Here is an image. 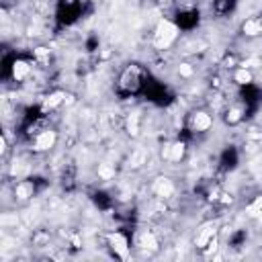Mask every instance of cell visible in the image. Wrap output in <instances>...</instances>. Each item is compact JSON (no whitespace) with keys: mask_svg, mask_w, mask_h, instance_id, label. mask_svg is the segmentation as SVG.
Masks as SVG:
<instances>
[{"mask_svg":"<svg viewBox=\"0 0 262 262\" xmlns=\"http://www.w3.org/2000/svg\"><path fill=\"white\" fill-rule=\"evenodd\" d=\"M151 72L147 66L139 63V61H129L121 68L117 82H115V94L119 98H135L143 94V88L149 80Z\"/></svg>","mask_w":262,"mask_h":262,"instance_id":"6da1fadb","label":"cell"},{"mask_svg":"<svg viewBox=\"0 0 262 262\" xmlns=\"http://www.w3.org/2000/svg\"><path fill=\"white\" fill-rule=\"evenodd\" d=\"M215 123V115L209 111V108H192L184 115V121H182V133L178 137L182 139H190V137H196V135H205L211 131Z\"/></svg>","mask_w":262,"mask_h":262,"instance_id":"7a4b0ae2","label":"cell"},{"mask_svg":"<svg viewBox=\"0 0 262 262\" xmlns=\"http://www.w3.org/2000/svg\"><path fill=\"white\" fill-rule=\"evenodd\" d=\"M141 98H145L147 102H151L156 106H170L176 100V94H174V90L166 82H162L160 78H156L151 74L147 84H145V88H143Z\"/></svg>","mask_w":262,"mask_h":262,"instance_id":"3957f363","label":"cell"},{"mask_svg":"<svg viewBox=\"0 0 262 262\" xmlns=\"http://www.w3.org/2000/svg\"><path fill=\"white\" fill-rule=\"evenodd\" d=\"M133 246H135L133 244V233L125 227H119V229L106 233V248L111 250V254L115 258H121V260L129 258Z\"/></svg>","mask_w":262,"mask_h":262,"instance_id":"277c9868","label":"cell"},{"mask_svg":"<svg viewBox=\"0 0 262 262\" xmlns=\"http://www.w3.org/2000/svg\"><path fill=\"white\" fill-rule=\"evenodd\" d=\"M174 25L178 27L180 33H192L201 25V10L194 4H184V6H174V12L170 16Z\"/></svg>","mask_w":262,"mask_h":262,"instance_id":"5b68a950","label":"cell"},{"mask_svg":"<svg viewBox=\"0 0 262 262\" xmlns=\"http://www.w3.org/2000/svg\"><path fill=\"white\" fill-rule=\"evenodd\" d=\"M217 242H219V227H217V223H213V221L203 223V225L196 229L194 239H192L194 248H196L201 254H209L211 250H215V248H217Z\"/></svg>","mask_w":262,"mask_h":262,"instance_id":"8992f818","label":"cell"},{"mask_svg":"<svg viewBox=\"0 0 262 262\" xmlns=\"http://www.w3.org/2000/svg\"><path fill=\"white\" fill-rule=\"evenodd\" d=\"M45 186H47V182H43V178H37V176L23 178V180H16V182H14V186H12V196H14V201L27 203V201H31L33 196H37Z\"/></svg>","mask_w":262,"mask_h":262,"instance_id":"52a82bcc","label":"cell"},{"mask_svg":"<svg viewBox=\"0 0 262 262\" xmlns=\"http://www.w3.org/2000/svg\"><path fill=\"white\" fill-rule=\"evenodd\" d=\"M178 37H180L178 27L174 25L172 18H166V20H160L154 31V45L158 49H168L178 41Z\"/></svg>","mask_w":262,"mask_h":262,"instance_id":"ba28073f","label":"cell"},{"mask_svg":"<svg viewBox=\"0 0 262 262\" xmlns=\"http://www.w3.org/2000/svg\"><path fill=\"white\" fill-rule=\"evenodd\" d=\"M250 117H252V115H250L248 106H246L237 96H235L231 102H227V104L223 106V111H221V119H223V123L229 125V127L242 125V123H246Z\"/></svg>","mask_w":262,"mask_h":262,"instance_id":"9c48e42d","label":"cell"},{"mask_svg":"<svg viewBox=\"0 0 262 262\" xmlns=\"http://www.w3.org/2000/svg\"><path fill=\"white\" fill-rule=\"evenodd\" d=\"M57 139H59L57 131H55L53 127H47V129H43L41 133H37L35 137H31V139L27 141V145H29V149H31L33 154H45V151H49V149L55 147Z\"/></svg>","mask_w":262,"mask_h":262,"instance_id":"30bf717a","label":"cell"},{"mask_svg":"<svg viewBox=\"0 0 262 262\" xmlns=\"http://www.w3.org/2000/svg\"><path fill=\"white\" fill-rule=\"evenodd\" d=\"M237 98L248 106L250 115L254 117V113L262 106V86H258L256 82L246 84V86H239L237 88Z\"/></svg>","mask_w":262,"mask_h":262,"instance_id":"8fae6325","label":"cell"},{"mask_svg":"<svg viewBox=\"0 0 262 262\" xmlns=\"http://www.w3.org/2000/svg\"><path fill=\"white\" fill-rule=\"evenodd\" d=\"M242 154L235 145H225L217 156V172L219 174H231L239 166Z\"/></svg>","mask_w":262,"mask_h":262,"instance_id":"7c38bea8","label":"cell"},{"mask_svg":"<svg viewBox=\"0 0 262 262\" xmlns=\"http://www.w3.org/2000/svg\"><path fill=\"white\" fill-rule=\"evenodd\" d=\"M186 149H188V141L182 139V137H178V139H174V141H170L166 145L164 160L170 162V164H180L184 160V156H186Z\"/></svg>","mask_w":262,"mask_h":262,"instance_id":"4fadbf2b","label":"cell"},{"mask_svg":"<svg viewBox=\"0 0 262 262\" xmlns=\"http://www.w3.org/2000/svg\"><path fill=\"white\" fill-rule=\"evenodd\" d=\"M90 201H92V205H94L98 211H102V213H111V211L115 209V199H113V194H111L108 190H104V188L92 190V192H90Z\"/></svg>","mask_w":262,"mask_h":262,"instance_id":"5bb4252c","label":"cell"},{"mask_svg":"<svg viewBox=\"0 0 262 262\" xmlns=\"http://www.w3.org/2000/svg\"><path fill=\"white\" fill-rule=\"evenodd\" d=\"M39 102H41L43 111H45L47 115H51V113H55L57 108L63 106V102H66V92H63V90H49Z\"/></svg>","mask_w":262,"mask_h":262,"instance_id":"9a60e30c","label":"cell"},{"mask_svg":"<svg viewBox=\"0 0 262 262\" xmlns=\"http://www.w3.org/2000/svg\"><path fill=\"white\" fill-rule=\"evenodd\" d=\"M239 33L248 39H254V37H260L262 35V14H256V16H246L239 25Z\"/></svg>","mask_w":262,"mask_h":262,"instance_id":"2e32d148","label":"cell"},{"mask_svg":"<svg viewBox=\"0 0 262 262\" xmlns=\"http://www.w3.org/2000/svg\"><path fill=\"white\" fill-rule=\"evenodd\" d=\"M239 6V0H211V12L217 18H227L231 16Z\"/></svg>","mask_w":262,"mask_h":262,"instance_id":"e0dca14e","label":"cell"},{"mask_svg":"<svg viewBox=\"0 0 262 262\" xmlns=\"http://www.w3.org/2000/svg\"><path fill=\"white\" fill-rule=\"evenodd\" d=\"M59 182H61V188L63 190H74L76 184H78V168L74 164L63 166V170L59 174Z\"/></svg>","mask_w":262,"mask_h":262,"instance_id":"ac0fdd59","label":"cell"},{"mask_svg":"<svg viewBox=\"0 0 262 262\" xmlns=\"http://www.w3.org/2000/svg\"><path fill=\"white\" fill-rule=\"evenodd\" d=\"M229 74H231V80H233V84H235L237 88L254 82V72H252L250 68H246V66H237V68L231 70Z\"/></svg>","mask_w":262,"mask_h":262,"instance_id":"d6986e66","label":"cell"},{"mask_svg":"<svg viewBox=\"0 0 262 262\" xmlns=\"http://www.w3.org/2000/svg\"><path fill=\"white\" fill-rule=\"evenodd\" d=\"M246 215L254 221H262V194H256L246 203Z\"/></svg>","mask_w":262,"mask_h":262,"instance_id":"ffe728a7","label":"cell"},{"mask_svg":"<svg viewBox=\"0 0 262 262\" xmlns=\"http://www.w3.org/2000/svg\"><path fill=\"white\" fill-rule=\"evenodd\" d=\"M246 242H248V231H246V229H233V231H229L227 248H231V250H239V248L246 246Z\"/></svg>","mask_w":262,"mask_h":262,"instance_id":"44dd1931","label":"cell"},{"mask_svg":"<svg viewBox=\"0 0 262 262\" xmlns=\"http://www.w3.org/2000/svg\"><path fill=\"white\" fill-rule=\"evenodd\" d=\"M219 66L223 68V70H235L237 66H242V59H239V55L235 53V51H225L223 53V57H221V61H219Z\"/></svg>","mask_w":262,"mask_h":262,"instance_id":"7402d4cb","label":"cell"},{"mask_svg":"<svg viewBox=\"0 0 262 262\" xmlns=\"http://www.w3.org/2000/svg\"><path fill=\"white\" fill-rule=\"evenodd\" d=\"M98 47H100V41H98V37H96V35H92V37H88V39H86V51H88V53L96 51Z\"/></svg>","mask_w":262,"mask_h":262,"instance_id":"603a6c76","label":"cell"},{"mask_svg":"<svg viewBox=\"0 0 262 262\" xmlns=\"http://www.w3.org/2000/svg\"><path fill=\"white\" fill-rule=\"evenodd\" d=\"M154 2H156L158 6H164V8H166V6H172V4H174V0H154Z\"/></svg>","mask_w":262,"mask_h":262,"instance_id":"cb8c5ba5","label":"cell"},{"mask_svg":"<svg viewBox=\"0 0 262 262\" xmlns=\"http://www.w3.org/2000/svg\"><path fill=\"white\" fill-rule=\"evenodd\" d=\"M260 14H262V12H260Z\"/></svg>","mask_w":262,"mask_h":262,"instance_id":"d4e9b609","label":"cell"}]
</instances>
